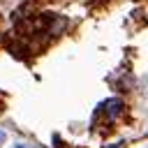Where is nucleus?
Listing matches in <instances>:
<instances>
[{"mask_svg": "<svg viewBox=\"0 0 148 148\" xmlns=\"http://www.w3.org/2000/svg\"><path fill=\"white\" fill-rule=\"evenodd\" d=\"M99 111H104V113L109 116V120H116V118L125 111V104H123V99L111 97V99H106V102H102V104H99Z\"/></svg>", "mask_w": 148, "mask_h": 148, "instance_id": "obj_1", "label": "nucleus"}, {"mask_svg": "<svg viewBox=\"0 0 148 148\" xmlns=\"http://www.w3.org/2000/svg\"><path fill=\"white\" fill-rule=\"evenodd\" d=\"M2 139H5V132H0V141H2Z\"/></svg>", "mask_w": 148, "mask_h": 148, "instance_id": "obj_2", "label": "nucleus"}, {"mask_svg": "<svg viewBox=\"0 0 148 148\" xmlns=\"http://www.w3.org/2000/svg\"><path fill=\"white\" fill-rule=\"evenodd\" d=\"M16 148H23V146H16Z\"/></svg>", "mask_w": 148, "mask_h": 148, "instance_id": "obj_3", "label": "nucleus"}]
</instances>
